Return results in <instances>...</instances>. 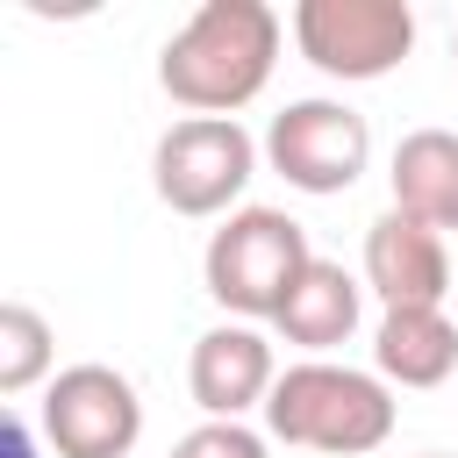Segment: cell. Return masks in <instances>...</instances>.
I'll return each instance as SVG.
<instances>
[{
	"label": "cell",
	"instance_id": "1",
	"mask_svg": "<svg viewBox=\"0 0 458 458\" xmlns=\"http://www.w3.org/2000/svg\"><path fill=\"white\" fill-rule=\"evenodd\" d=\"M279 64V14L265 0H200L157 50V86L186 114H229L265 93Z\"/></svg>",
	"mask_w": 458,
	"mask_h": 458
},
{
	"label": "cell",
	"instance_id": "2",
	"mask_svg": "<svg viewBox=\"0 0 458 458\" xmlns=\"http://www.w3.org/2000/svg\"><path fill=\"white\" fill-rule=\"evenodd\" d=\"M394 394L379 372L358 365H329V358H301L279 372L272 401H265V429L279 444L301 451H329V458H365L394 437Z\"/></svg>",
	"mask_w": 458,
	"mask_h": 458
},
{
	"label": "cell",
	"instance_id": "3",
	"mask_svg": "<svg viewBox=\"0 0 458 458\" xmlns=\"http://www.w3.org/2000/svg\"><path fill=\"white\" fill-rule=\"evenodd\" d=\"M308 265H315L308 229L286 208H236V215H222V229L200 250V279H208L215 308H229L243 322H272Z\"/></svg>",
	"mask_w": 458,
	"mask_h": 458
},
{
	"label": "cell",
	"instance_id": "4",
	"mask_svg": "<svg viewBox=\"0 0 458 458\" xmlns=\"http://www.w3.org/2000/svg\"><path fill=\"white\" fill-rule=\"evenodd\" d=\"M250 172H258V143H250V129L229 122V114H186V122H172V129L157 136V150H150V186H157V200H165L172 215H193V222H200V215H236Z\"/></svg>",
	"mask_w": 458,
	"mask_h": 458
},
{
	"label": "cell",
	"instance_id": "5",
	"mask_svg": "<svg viewBox=\"0 0 458 458\" xmlns=\"http://www.w3.org/2000/svg\"><path fill=\"white\" fill-rule=\"evenodd\" d=\"M293 43L322 79H386L415 50V7L408 0H301Z\"/></svg>",
	"mask_w": 458,
	"mask_h": 458
},
{
	"label": "cell",
	"instance_id": "6",
	"mask_svg": "<svg viewBox=\"0 0 458 458\" xmlns=\"http://www.w3.org/2000/svg\"><path fill=\"white\" fill-rule=\"evenodd\" d=\"M265 165L293 193H351L358 172L372 165V122L344 100H286L265 129Z\"/></svg>",
	"mask_w": 458,
	"mask_h": 458
},
{
	"label": "cell",
	"instance_id": "7",
	"mask_svg": "<svg viewBox=\"0 0 458 458\" xmlns=\"http://www.w3.org/2000/svg\"><path fill=\"white\" fill-rule=\"evenodd\" d=\"M36 429L57 458H129L136 437H143V401H136L129 372L86 358V365H64L43 386Z\"/></svg>",
	"mask_w": 458,
	"mask_h": 458
},
{
	"label": "cell",
	"instance_id": "8",
	"mask_svg": "<svg viewBox=\"0 0 458 458\" xmlns=\"http://www.w3.org/2000/svg\"><path fill=\"white\" fill-rule=\"evenodd\" d=\"M279 386V365H272V344L250 329V322H215L193 336V358H186V394L208 422H243L250 408H265Z\"/></svg>",
	"mask_w": 458,
	"mask_h": 458
},
{
	"label": "cell",
	"instance_id": "9",
	"mask_svg": "<svg viewBox=\"0 0 458 458\" xmlns=\"http://www.w3.org/2000/svg\"><path fill=\"white\" fill-rule=\"evenodd\" d=\"M365 293H379V308H444L451 293V250L429 222L386 208L365 229Z\"/></svg>",
	"mask_w": 458,
	"mask_h": 458
},
{
	"label": "cell",
	"instance_id": "10",
	"mask_svg": "<svg viewBox=\"0 0 458 458\" xmlns=\"http://www.w3.org/2000/svg\"><path fill=\"white\" fill-rule=\"evenodd\" d=\"M358 315H365V272H344L336 258H315L301 272V286L286 293V308L272 315V329L293 351L322 358V351H336V344L358 336Z\"/></svg>",
	"mask_w": 458,
	"mask_h": 458
},
{
	"label": "cell",
	"instance_id": "11",
	"mask_svg": "<svg viewBox=\"0 0 458 458\" xmlns=\"http://www.w3.org/2000/svg\"><path fill=\"white\" fill-rule=\"evenodd\" d=\"M372 365L386 386H444L458 372V329L444 308H386L372 329Z\"/></svg>",
	"mask_w": 458,
	"mask_h": 458
},
{
	"label": "cell",
	"instance_id": "12",
	"mask_svg": "<svg viewBox=\"0 0 458 458\" xmlns=\"http://www.w3.org/2000/svg\"><path fill=\"white\" fill-rule=\"evenodd\" d=\"M394 208L429 222L437 236L458 229V129H408L394 143Z\"/></svg>",
	"mask_w": 458,
	"mask_h": 458
},
{
	"label": "cell",
	"instance_id": "13",
	"mask_svg": "<svg viewBox=\"0 0 458 458\" xmlns=\"http://www.w3.org/2000/svg\"><path fill=\"white\" fill-rule=\"evenodd\" d=\"M50 358H57L50 322H43L29 301H7V308H0V394L21 401L29 386H50V379H57Z\"/></svg>",
	"mask_w": 458,
	"mask_h": 458
},
{
	"label": "cell",
	"instance_id": "14",
	"mask_svg": "<svg viewBox=\"0 0 458 458\" xmlns=\"http://www.w3.org/2000/svg\"><path fill=\"white\" fill-rule=\"evenodd\" d=\"M172 458H272L250 422H200L172 444Z\"/></svg>",
	"mask_w": 458,
	"mask_h": 458
},
{
	"label": "cell",
	"instance_id": "15",
	"mask_svg": "<svg viewBox=\"0 0 458 458\" xmlns=\"http://www.w3.org/2000/svg\"><path fill=\"white\" fill-rule=\"evenodd\" d=\"M0 451H7V458H36V444H29V422H21V415H7V429H0Z\"/></svg>",
	"mask_w": 458,
	"mask_h": 458
},
{
	"label": "cell",
	"instance_id": "16",
	"mask_svg": "<svg viewBox=\"0 0 458 458\" xmlns=\"http://www.w3.org/2000/svg\"><path fill=\"white\" fill-rule=\"evenodd\" d=\"M422 458H444V451H422Z\"/></svg>",
	"mask_w": 458,
	"mask_h": 458
}]
</instances>
